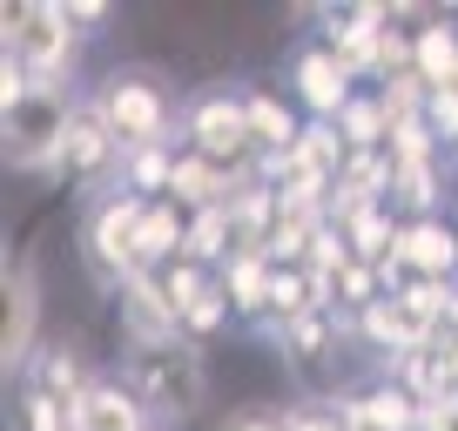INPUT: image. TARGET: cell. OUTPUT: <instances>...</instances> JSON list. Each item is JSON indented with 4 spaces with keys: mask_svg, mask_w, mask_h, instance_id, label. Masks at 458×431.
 I'll use <instances>...</instances> for the list:
<instances>
[{
    "mask_svg": "<svg viewBox=\"0 0 458 431\" xmlns=\"http://www.w3.org/2000/svg\"><path fill=\"white\" fill-rule=\"evenodd\" d=\"M0 34H7L0 61H21L34 81H74V68H81V34L61 0H7Z\"/></svg>",
    "mask_w": 458,
    "mask_h": 431,
    "instance_id": "5",
    "label": "cell"
},
{
    "mask_svg": "<svg viewBox=\"0 0 458 431\" xmlns=\"http://www.w3.org/2000/svg\"><path fill=\"white\" fill-rule=\"evenodd\" d=\"M303 122L310 115H297L276 88H250V148H257V156H290Z\"/></svg>",
    "mask_w": 458,
    "mask_h": 431,
    "instance_id": "13",
    "label": "cell"
},
{
    "mask_svg": "<svg viewBox=\"0 0 458 431\" xmlns=\"http://www.w3.org/2000/svg\"><path fill=\"white\" fill-rule=\"evenodd\" d=\"M385 290H404V276H431V283H458V230L445 216H404L398 243H391Z\"/></svg>",
    "mask_w": 458,
    "mask_h": 431,
    "instance_id": "7",
    "label": "cell"
},
{
    "mask_svg": "<svg viewBox=\"0 0 458 431\" xmlns=\"http://www.w3.org/2000/svg\"><path fill=\"white\" fill-rule=\"evenodd\" d=\"M68 418H74V431H148L142 404H135V391L122 377H95Z\"/></svg>",
    "mask_w": 458,
    "mask_h": 431,
    "instance_id": "12",
    "label": "cell"
},
{
    "mask_svg": "<svg viewBox=\"0 0 458 431\" xmlns=\"http://www.w3.org/2000/svg\"><path fill=\"white\" fill-rule=\"evenodd\" d=\"M88 101H95V115L114 129L122 156L156 148V142H182V95H175V88L162 81V68H148V61H114V68L88 88Z\"/></svg>",
    "mask_w": 458,
    "mask_h": 431,
    "instance_id": "2",
    "label": "cell"
},
{
    "mask_svg": "<svg viewBox=\"0 0 458 431\" xmlns=\"http://www.w3.org/2000/svg\"><path fill=\"white\" fill-rule=\"evenodd\" d=\"M148 431H156V425H148Z\"/></svg>",
    "mask_w": 458,
    "mask_h": 431,
    "instance_id": "19",
    "label": "cell"
},
{
    "mask_svg": "<svg viewBox=\"0 0 458 431\" xmlns=\"http://www.w3.org/2000/svg\"><path fill=\"white\" fill-rule=\"evenodd\" d=\"M351 337H358V344H371V351H385V358H398V351L425 344L431 331H425V324H418V317L385 290V297H371L364 310H351Z\"/></svg>",
    "mask_w": 458,
    "mask_h": 431,
    "instance_id": "11",
    "label": "cell"
},
{
    "mask_svg": "<svg viewBox=\"0 0 458 431\" xmlns=\"http://www.w3.org/2000/svg\"><path fill=\"white\" fill-rule=\"evenodd\" d=\"M28 385H41V391H55L61 404H81V391L95 385V377H88V364H81V344H74V337H61V344H41V358L28 364Z\"/></svg>",
    "mask_w": 458,
    "mask_h": 431,
    "instance_id": "15",
    "label": "cell"
},
{
    "mask_svg": "<svg viewBox=\"0 0 458 431\" xmlns=\"http://www.w3.org/2000/svg\"><path fill=\"white\" fill-rule=\"evenodd\" d=\"M81 115L74 81H34L21 101L0 108V142H7V169H55L68 156V129Z\"/></svg>",
    "mask_w": 458,
    "mask_h": 431,
    "instance_id": "4",
    "label": "cell"
},
{
    "mask_svg": "<svg viewBox=\"0 0 458 431\" xmlns=\"http://www.w3.org/2000/svg\"><path fill=\"white\" fill-rule=\"evenodd\" d=\"M229 310H236V303H229V290H223V270H216L209 283H202L196 297L182 303V331L202 344V337H216V331H223V317H229Z\"/></svg>",
    "mask_w": 458,
    "mask_h": 431,
    "instance_id": "16",
    "label": "cell"
},
{
    "mask_svg": "<svg viewBox=\"0 0 458 431\" xmlns=\"http://www.w3.org/2000/svg\"><path fill=\"white\" fill-rule=\"evenodd\" d=\"M61 7H68L74 34H95V28H108V7H101V0H61Z\"/></svg>",
    "mask_w": 458,
    "mask_h": 431,
    "instance_id": "18",
    "label": "cell"
},
{
    "mask_svg": "<svg viewBox=\"0 0 458 431\" xmlns=\"http://www.w3.org/2000/svg\"><path fill=\"white\" fill-rule=\"evenodd\" d=\"M114 317H122V344H169V337H189L182 317H175L169 290L156 283V270H135L114 283Z\"/></svg>",
    "mask_w": 458,
    "mask_h": 431,
    "instance_id": "10",
    "label": "cell"
},
{
    "mask_svg": "<svg viewBox=\"0 0 458 431\" xmlns=\"http://www.w3.org/2000/svg\"><path fill=\"white\" fill-rule=\"evenodd\" d=\"M290 404H236V411L216 418V431H284Z\"/></svg>",
    "mask_w": 458,
    "mask_h": 431,
    "instance_id": "17",
    "label": "cell"
},
{
    "mask_svg": "<svg viewBox=\"0 0 458 431\" xmlns=\"http://www.w3.org/2000/svg\"><path fill=\"white\" fill-rule=\"evenodd\" d=\"M122 385L135 391L142 418L156 431H175L202 411L209 398V358L196 337H169V344H122Z\"/></svg>",
    "mask_w": 458,
    "mask_h": 431,
    "instance_id": "1",
    "label": "cell"
},
{
    "mask_svg": "<svg viewBox=\"0 0 458 431\" xmlns=\"http://www.w3.org/2000/svg\"><path fill=\"white\" fill-rule=\"evenodd\" d=\"M142 202L148 196H135L129 182L88 189L81 223H74V249L101 283H122V276L142 270Z\"/></svg>",
    "mask_w": 458,
    "mask_h": 431,
    "instance_id": "3",
    "label": "cell"
},
{
    "mask_svg": "<svg viewBox=\"0 0 458 431\" xmlns=\"http://www.w3.org/2000/svg\"><path fill=\"white\" fill-rule=\"evenodd\" d=\"M270 283H276V263L263 257V249H250V243L223 263V290H229V303H236L243 317H257V324L270 317Z\"/></svg>",
    "mask_w": 458,
    "mask_h": 431,
    "instance_id": "14",
    "label": "cell"
},
{
    "mask_svg": "<svg viewBox=\"0 0 458 431\" xmlns=\"http://www.w3.org/2000/svg\"><path fill=\"white\" fill-rule=\"evenodd\" d=\"M34 358H41V270H34V257H21L7 243V337H0V364H7V377H21Z\"/></svg>",
    "mask_w": 458,
    "mask_h": 431,
    "instance_id": "8",
    "label": "cell"
},
{
    "mask_svg": "<svg viewBox=\"0 0 458 431\" xmlns=\"http://www.w3.org/2000/svg\"><path fill=\"white\" fill-rule=\"evenodd\" d=\"M182 142L216 162H250V88L243 81H202L182 101Z\"/></svg>",
    "mask_w": 458,
    "mask_h": 431,
    "instance_id": "6",
    "label": "cell"
},
{
    "mask_svg": "<svg viewBox=\"0 0 458 431\" xmlns=\"http://www.w3.org/2000/svg\"><path fill=\"white\" fill-rule=\"evenodd\" d=\"M290 88H297V101L317 122H337L344 108H351V95H358V68L330 41H303L297 55H290Z\"/></svg>",
    "mask_w": 458,
    "mask_h": 431,
    "instance_id": "9",
    "label": "cell"
}]
</instances>
